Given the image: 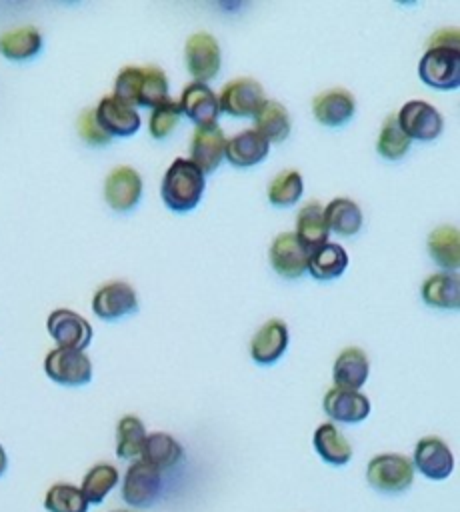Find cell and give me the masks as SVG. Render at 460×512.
<instances>
[{"label": "cell", "mask_w": 460, "mask_h": 512, "mask_svg": "<svg viewBox=\"0 0 460 512\" xmlns=\"http://www.w3.org/2000/svg\"><path fill=\"white\" fill-rule=\"evenodd\" d=\"M180 110L186 118H190L196 126L218 122L220 106L218 94L204 82H188L180 94Z\"/></svg>", "instance_id": "18"}, {"label": "cell", "mask_w": 460, "mask_h": 512, "mask_svg": "<svg viewBox=\"0 0 460 512\" xmlns=\"http://www.w3.org/2000/svg\"><path fill=\"white\" fill-rule=\"evenodd\" d=\"M426 48H456L460 50V38H458V30L456 28H440L436 30Z\"/></svg>", "instance_id": "39"}, {"label": "cell", "mask_w": 460, "mask_h": 512, "mask_svg": "<svg viewBox=\"0 0 460 512\" xmlns=\"http://www.w3.org/2000/svg\"><path fill=\"white\" fill-rule=\"evenodd\" d=\"M368 484L384 494H400L412 486L414 466L404 454H376L366 468Z\"/></svg>", "instance_id": "2"}, {"label": "cell", "mask_w": 460, "mask_h": 512, "mask_svg": "<svg viewBox=\"0 0 460 512\" xmlns=\"http://www.w3.org/2000/svg\"><path fill=\"white\" fill-rule=\"evenodd\" d=\"M184 62L194 82L206 84V80H212L218 74L222 64L218 40L210 32L190 34L184 44Z\"/></svg>", "instance_id": "5"}, {"label": "cell", "mask_w": 460, "mask_h": 512, "mask_svg": "<svg viewBox=\"0 0 460 512\" xmlns=\"http://www.w3.org/2000/svg\"><path fill=\"white\" fill-rule=\"evenodd\" d=\"M140 456H142L140 460H144L152 468L166 470V468L176 466L182 460L184 448L172 434L152 432V434H146Z\"/></svg>", "instance_id": "27"}, {"label": "cell", "mask_w": 460, "mask_h": 512, "mask_svg": "<svg viewBox=\"0 0 460 512\" xmlns=\"http://www.w3.org/2000/svg\"><path fill=\"white\" fill-rule=\"evenodd\" d=\"M270 152V142L262 138L254 128L242 130L232 138H226L224 158L236 168H250L260 164Z\"/></svg>", "instance_id": "21"}, {"label": "cell", "mask_w": 460, "mask_h": 512, "mask_svg": "<svg viewBox=\"0 0 460 512\" xmlns=\"http://www.w3.org/2000/svg\"><path fill=\"white\" fill-rule=\"evenodd\" d=\"M78 134L90 146H104L112 140V136L100 126L94 108H86L84 112H80V116H78Z\"/></svg>", "instance_id": "38"}, {"label": "cell", "mask_w": 460, "mask_h": 512, "mask_svg": "<svg viewBox=\"0 0 460 512\" xmlns=\"http://www.w3.org/2000/svg\"><path fill=\"white\" fill-rule=\"evenodd\" d=\"M264 100L262 84L250 76L230 80L218 94L220 112L236 118H254Z\"/></svg>", "instance_id": "7"}, {"label": "cell", "mask_w": 460, "mask_h": 512, "mask_svg": "<svg viewBox=\"0 0 460 512\" xmlns=\"http://www.w3.org/2000/svg\"><path fill=\"white\" fill-rule=\"evenodd\" d=\"M346 266L348 252L336 242H326L308 254L306 272L316 280H334L344 274Z\"/></svg>", "instance_id": "25"}, {"label": "cell", "mask_w": 460, "mask_h": 512, "mask_svg": "<svg viewBox=\"0 0 460 512\" xmlns=\"http://www.w3.org/2000/svg\"><path fill=\"white\" fill-rule=\"evenodd\" d=\"M420 80L436 90H454L460 86V50L426 48L418 62Z\"/></svg>", "instance_id": "3"}, {"label": "cell", "mask_w": 460, "mask_h": 512, "mask_svg": "<svg viewBox=\"0 0 460 512\" xmlns=\"http://www.w3.org/2000/svg\"><path fill=\"white\" fill-rule=\"evenodd\" d=\"M46 328L58 348L84 350L92 342L90 322L70 308L52 310L48 314Z\"/></svg>", "instance_id": "11"}, {"label": "cell", "mask_w": 460, "mask_h": 512, "mask_svg": "<svg viewBox=\"0 0 460 512\" xmlns=\"http://www.w3.org/2000/svg\"><path fill=\"white\" fill-rule=\"evenodd\" d=\"M410 138L400 130L396 114H390L380 128L376 140V152L386 160H400L410 150Z\"/></svg>", "instance_id": "36"}, {"label": "cell", "mask_w": 460, "mask_h": 512, "mask_svg": "<svg viewBox=\"0 0 460 512\" xmlns=\"http://www.w3.org/2000/svg\"><path fill=\"white\" fill-rule=\"evenodd\" d=\"M412 466L430 480H444L454 470V456L442 438L424 436L416 442Z\"/></svg>", "instance_id": "14"}, {"label": "cell", "mask_w": 460, "mask_h": 512, "mask_svg": "<svg viewBox=\"0 0 460 512\" xmlns=\"http://www.w3.org/2000/svg\"><path fill=\"white\" fill-rule=\"evenodd\" d=\"M88 506L82 490L68 482L52 484L44 496V508L48 512H88Z\"/></svg>", "instance_id": "35"}, {"label": "cell", "mask_w": 460, "mask_h": 512, "mask_svg": "<svg viewBox=\"0 0 460 512\" xmlns=\"http://www.w3.org/2000/svg\"><path fill=\"white\" fill-rule=\"evenodd\" d=\"M138 310V296L132 284L124 280H110L96 288L92 296V312L100 320H118Z\"/></svg>", "instance_id": "10"}, {"label": "cell", "mask_w": 460, "mask_h": 512, "mask_svg": "<svg viewBox=\"0 0 460 512\" xmlns=\"http://www.w3.org/2000/svg\"><path fill=\"white\" fill-rule=\"evenodd\" d=\"M396 120L400 130L410 140H434L440 136L444 128V118L438 112L436 106L424 102V100H408L398 112Z\"/></svg>", "instance_id": "8"}, {"label": "cell", "mask_w": 460, "mask_h": 512, "mask_svg": "<svg viewBox=\"0 0 460 512\" xmlns=\"http://www.w3.org/2000/svg\"><path fill=\"white\" fill-rule=\"evenodd\" d=\"M428 252L432 260L446 272H456L460 266V232L454 224H440L428 234Z\"/></svg>", "instance_id": "24"}, {"label": "cell", "mask_w": 460, "mask_h": 512, "mask_svg": "<svg viewBox=\"0 0 460 512\" xmlns=\"http://www.w3.org/2000/svg\"><path fill=\"white\" fill-rule=\"evenodd\" d=\"M292 128L290 114L278 100H264L254 114V130L268 142H282L288 138Z\"/></svg>", "instance_id": "28"}, {"label": "cell", "mask_w": 460, "mask_h": 512, "mask_svg": "<svg viewBox=\"0 0 460 512\" xmlns=\"http://www.w3.org/2000/svg\"><path fill=\"white\" fill-rule=\"evenodd\" d=\"M146 440V428L144 422L134 416L126 414L116 424V456L122 460L136 458L142 452Z\"/></svg>", "instance_id": "33"}, {"label": "cell", "mask_w": 460, "mask_h": 512, "mask_svg": "<svg viewBox=\"0 0 460 512\" xmlns=\"http://www.w3.org/2000/svg\"><path fill=\"white\" fill-rule=\"evenodd\" d=\"M302 192H304V178H302V174L298 170L286 168V170H280L270 180L266 196H268V202L272 206L286 208V206H294L302 198Z\"/></svg>", "instance_id": "31"}, {"label": "cell", "mask_w": 460, "mask_h": 512, "mask_svg": "<svg viewBox=\"0 0 460 512\" xmlns=\"http://www.w3.org/2000/svg\"><path fill=\"white\" fill-rule=\"evenodd\" d=\"M42 50V34L36 26H18L0 34V52L8 60H30Z\"/></svg>", "instance_id": "29"}, {"label": "cell", "mask_w": 460, "mask_h": 512, "mask_svg": "<svg viewBox=\"0 0 460 512\" xmlns=\"http://www.w3.org/2000/svg\"><path fill=\"white\" fill-rule=\"evenodd\" d=\"M290 334L288 326L280 318L266 320L250 340V358L256 364H274L288 348Z\"/></svg>", "instance_id": "16"}, {"label": "cell", "mask_w": 460, "mask_h": 512, "mask_svg": "<svg viewBox=\"0 0 460 512\" xmlns=\"http://www.w3.org/2000/svg\"><path fill=\"white\" fill-rule=\"evenodd\" d=\"M322 406L332 420L342 424H358L366 420L372 410L368 396L356 390H342L336 386L324 394Z\"/></svg>", "instance_id": "19"}, {"label": "cell", "mask_w": 460, "mask_h": 512, "mask_svg": "<svg viewBox=\"0 0 460 512\" xmlns=\"http://www.w3.org/2000/svg\"><path fill=\"white\" fill-rule=\"evenodd\" d=\"M44 372L62 386H84L92 380V362L84 350L52 348L44 358Z\"/></svg>", "instance_id": "4"}, {"label": "cell", "mask_w": 460, "mask_h": 512, "mask_svg": "<svg viewBox=\"0 0 460 512\" xmlns=\"http://www.w3.org/2000/svg\"><path fill=\"white\" fill-rule=\"evenodd\" d=\"M308 250L300 244V240L296 238L294 232H280L268 250V258L270 264L274 268L276 274H280L282 278L294 280L300 278L306 272V264H308Z\"/></svg>", "instance_id": "13"}, {"label": "cell", "mask_w": 460, "mask_h": 512, "mask_svg": "<svg viewBox=\"0 0 460 512\" xmlns=\"http://www.w3.org/2000/svg\"><path fill=\"white\" fill-rule=\"evenodd\" d=\"M356 112V98L346 88H328L314 96L312 114L314 118L330 128H340L352 120Z\"/></svg>", "instance_id": "15"}, {"label": "cell", "mask_w": 460, "mask_h": 512, "mask_svg": "<svg viewBox=\"0 0 460 512\" xmlns=\"http://www.w3.org/2000/svg\"><path fill=\"white\" fill-rule=\"evenodd\" d=\"M422 300L432 308L456 310L460 306V278L456 272H434L420 286Z\"/></svg>", "instance_id": "22"}, {"label": "cell", "mask_w": 460, "mask_h": 512, "mask_svg": "<svg viewBox=\"0 0 460 512\" xmlns=\"http://www.w3.org/2000/svg\"><path fill=\"white\" fill-rule=\"evenodd\" d=\"M368 374H370V360L362 348L346 346L340 350L332 366V378L336 388L360 392V388L368 380Z\"/></svg>", "instance_id": "20"}, {"label": "cell", "mask_w": 460, "mask_h": 512, "mask_svg": "<svg viewBox=\"0 0 460 512\" xmlns=\"http://www.w3.org/2000/svg\"><path fill=\"white\" fill-rule=\"evenodd\" d=\"M6 468H8V456H6V450H4V446L0 444V476H4Z\"/></svg>", "instance_id": "40"}, {"label": "cell", "mask_w": 460, "mask_h": 512, "mask_svg": "<svg viewBox=\"0 0 460 512\" xmlns=\"http://www.w3.org/2000/svg\"><path fill=\"white\" fill-rule=\"evenodd\" d=\"M324 220L330 232L338 236H354L362 228L360 206L346 196L334 198L324 206Z\"/></svg>", "instance_id": "30"}, {"label": "cell", "mask_w": 460, "mask_h": 512, "mask_svg": "<svg viewBox=\"0 0 460 512\" xmlns=\"http://www.w3.org/2000/svg\"><path fill=\"white\" fill-rule=\"evenodd\" d=\"M226 152V136L218 122L214 124H202L196 126L190 138V160L204 172L210 174L214 172Z\"/></svg>", "instance_id": "12"}, {"label": "cell", "mask_w": 460, "mask_h": 512, "mask_svg": "<svg viewBox=\"0 0 460 512\" xmlns=\"http://www.w3.org/2000/svg\"><path fill=\"white\" fill-rule=\"evenodd\" d=\"M162 492L160 470L144 460H134L122 480V500L134 508H150Z\"/></svg>", "instance_id": "6"}, {"label": "cell", "mask_w": 460, "mask_h": 512, "mask_svg": "<svg viewBox=\"0 0 460 512\" xmlns=\"http://www.w3.org/2000/svg\"><path fill=\"white\" fill-rule=\"evenodd\" d=\"M314 450L318 456L332 466H344L352 458V446L346 440V436L336 428L332 422H324L314 430L312 436Z\"/></svg>", "instance_id": "26"}, {"label": "cell", "mask_w": 460, "mask_h": 512, "mask_svg": "<svg viewBox=\"0 0 460 512\" xmlns=\"http://www.w3.org/2000/svg\"><path fill=\"white\" fill-rule=\"evenodd\" d=\"M296 238L300 240V244L312 252L314 248L322 246L328 242V226L324 220V206L316 200L306 202L296 216V230H294Z\"/></svg>", "instance_id": "23"}, {"label": "cell", "mask_w": 460, "mask_h": 512, "mask_svg": "<svg viewBox=\"0 0 460 512\" xmlns=\"http://www.w3.org/2000/svg\"><path fill=\"white\" fill-rule=\"evenodd\" d=\"M144 192L142 176L136 168L120 164L104 180V200L116 212H128L138 206Z\"/></svg>", "instance_id": "9"}, {"label": "cell", "mask_w": 460, "mask_h": 512, "mask_svg": "<svg viewBox=\"0 0 460 512\" xmlns=\"http://www.w3.org/2000/svg\"><path fill=\"white\" fill-rule=\"evenodd\" d=\"M204 188V172L190 158H176L162 176L160 196L172 212H190L202 200Z\"/></svg>", "instance_id": "1"}, {"label": "cell", "mask_w": 460, "mask_h": 512, "mask_svg": "<svg viewBox=\"0 0 460 512\" xmlns=\"http://www.w3.org/2000/svg\"><path fill=\"white\" fill-rule=\"evenodd\" d=\"M180 118H182V110H180L178 100L166 98L164 102L154 106L150 112V118H148L150 136L156 140H164L166 136H170L174 132Z\"/></svg>", "instance_id": "37"}, {"label": "cell", "mask_w": 460, "mask_h": 512, "mask_svg": "<svg viewBox=\"0 0 460 512\" xmlns=\"http://www.w3.org/2000/svg\"><path fill=\"white\" fill-rule=\"evenodd\" d=\"M96 110V118L100 126L114 138V136H132L138 132L142 120L134 106L118 100L114 94L102 96Z\"/></svg>", "instance_id": "17"}, {"label": "cell", "mask_w": 460, "mask_h": 512, "mask_svg": "<svg viewBox=\"0 0 460 512\" xmlns=\"http://www.w3.org/2000/svg\"><path fill=\"white\" fill-rule=\"evenodd\" d=\"M112 512H130V510H112Z\"/></svg>", "instance_id": "41"}, {"label": "cell", "mask_w": 460, "mask_h": 512, "mask_svg": "<svg viewBox=\"0 0 460 512\" xmlns=\"http://www.w3.org/2000/svg\"><path fill=\"white\" fill-rule=\"evenodd\" d=\"M120 474L116 470V466L108 464V462H100L94 464L82 478V494L86 498L88 504H102L104 498L108 496V492L118 484Z\"/></svg>", "instance_id": "32"}, {"label": "cell", "mask_w": 460, "mask_h": 512, "mask_svg": "<svg viewBox=\"0 0 460 512\" xmlns=\"http://www.w3.org/2000/svg\"><path fill=\"white\" fill-rule=\"evenodd\" d=\"M168 98V76L162 68L148 64L142 66V76L138 84V98L136 106L154 108Z\"/></svg>", "instance_id": "34"}]
</instances>
